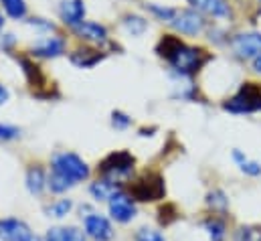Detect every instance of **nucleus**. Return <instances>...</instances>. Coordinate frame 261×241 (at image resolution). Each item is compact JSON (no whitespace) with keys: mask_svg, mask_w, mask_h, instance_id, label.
Wrapping results in <instances>:
<instances>
[{"mask_svg":"<svg viewBox=\"0 0 261 241\" xmlns=\"http://www.w3.org/2000/svg\"><path fill=\"white\" fill-rule=\"evenodd\" d=\"M158 53L164 59L170 61V65L174 69H178L180 73H195L200 69V65L206 61L204 53L200 49L187 47L180 39L176 37H164L158 45Z\"/></svg>","mask_w":261,"mask_h":241,"instance_id":"nucleus-1","label":"nucleus"},{"mask_svg":"<svg viewBox=\"0 0 261 241\" xmlns=\"http://www.w3.org/2000/svg\"><path fill=\"white\" fill-rule=\"evenodd\" d=\"M227 112L233 114H251L261 110V85L257 83H245L227 104H225Z\"/></svg>","mask_w":261,"mask_h":241,"instance_id":"nucleus-2","label":"nucleus"},{"mask_svg":"<svg viewBox=\"0 0 261 241\" xmlns=\"http://www.w3.org/2000/svg\"><path fill=\"white\" fill-rule=\"evenodd\" d=\"M51 164H53V173L63 175V177L69 179L73 184L85 181V179L89 177V168H87V164H85L77 154H73V152L55 154L53 160H51Z\"/></svg>","mask_w":261,"mask_h":241,"instance_id":"nucleus-3","label":"nucleus"},{"mask_svg":"<svg viewBox=\"0 0 261 241\" xmlns=\"http://www.w3.org/2000/svg\"><path fill=\"white\" fill-rule=\"evenodd\" d=\"M130 192L132 199L148 203V201L162 199L166 188H164V181H162V177L158 173H146V175H142L138 181L132 184Z\"/></svg>","mask_w":261,"mask_h":241,"instance_id":"nucleus-4","label":"nucleus"},{"mask_svg":"<svg viewBox=\"0 0 261 241\" xmlns=\"http://www.w3.org/2000/svg\"><path fill=\"white\" fill-rule=\"evenodd\" d=\"M99 173L103 179H110L114 182H120L122 179H128L134 173V156L128 152H114L108 158H103Z\"/></svg>","mask_w":261,"mask_h":241,"instance_id":"nucleus-5","label":"nucleus"},{"mask_svg":"<svg viewBox=\"0 0 261 241\" xmlns=\"http://www.w3.org/2000/svg\"><path fill=\"white\" fill-rule=\"evenodd\" d=\"M110 215L112 219H116L118 223H130L136 217V205L126 192L118 190L112 199H110Z\"/></svg>","mask_w":261,"mask_h":241,"instance_id":"nucleus-6","label":"nucleus"},{"mask_svg":"<svg viewBox=\"0 0 261 241\" xmlns=\"http://www.w3.org/2000/svg\"><path fill=\"white\" fill-rule=\"evenodd\" d=\"M83 225H85V233L93 241H110L114 237V229H112L110 219L99 215V213L85 215Z\"/></svg>","mask_w":261,"mask_h":241,"instance_id":"nucleus-7","label":"nucleus"},{"mask_svg":"<svg viewBox=\"0 0 261 241\" xmlns=\"http://www.w3.org/2000/svg\"><path fill=\"white\" fill-rule=\"evenodd\" d=\"M233 51L243 57V59H251V57H259L261 55V35L259 33H243L239 37L233 39Z\"/></svg>","mask_w":261,"mask_h":241,"instance_id":"nucleus-8","label":"nucleus"},{"mask_svg":"<svg viewBox=\"0 0 261 241\" xmlns=\"http://www.w3.org/2000/svg\"><path fill=\"white\" fill-rule=\"evenodd\" d=\"M33 237L31 227L20 219H0V241H27Z\"/></svg>","mask_w":261,"mask_h":241,"instance_id":"nucleus-9","label":"nucleus"},{"mask_svg":"<svg viewBox=\"0 0 261 241\" xmlns=\"http://www.w3.org/2000/svg\"><path fill=\"white\" fill-rule=\"evenodd\" d=\"M170 22H172V27H174L176 31H180V33H185V35H198V33L202 31V27H204L202 18H200L196 12H193V10L176 12Z\"/></svg>","mask_w":261,"mask_h":241,"instance_id":"nucleus-10","label":"nucleus"},{"mask_svg":"<svg viewBox=\"0 0 261 241\" xmlns=\"http://www.w3.org/2000/svg\"><path fill=\"white\" fill-rule=\"evenodd\" d=\"M75 35L81 37L83 41H89V43H95V45H103L108 43V31L97 25V22H91V20H83L79 22L77 27H73Z\"/></svg>","mask_w":261,"mask_h":241,"instance_id":"nucleus-11","label":"nucleus"},{"mask_svg":"<svg viewBox=\"0 0 261 241\" xmlns=\"http://www.w3.org/2000/svg\"><path fill=\"white\" fill-rule=\"evenodd\" d=\"M63 51H65V41L59 37H47L33 47V53L37 57H59Z\"/></svg>","mask_w":261,"mask_h":241,"instance_id":"nucleus-12","label":"nucleus"},{"mask_svg":"<svg viewBox=\"0 0 261 241\" xmlns=\"http://www.w3.org/2000/svg\"><path fill=\"white\" fill-rule=\"evenodd\" d=\"M83 16H85L83 0H65L61 4V18L65 20L67 25L77 27L79 22H83Z\"/></svg>","mask_w":261,"mask_h":241,"instance_id":"nucleus-13","label":"nucleus"},{"mask_svg":"<svg viewBox=\"0 0 261 241\" xmlns=\"http://www.w3.org/2000/svg\"><path fill=\"white\" fill-rule=\"evenodd\" d=\"M196 10L206 12L211 16H229L231 8L227 4V0H189Z\"/></svg>","mask_w":261,"mask_h":241,"instance_id":"nucleus-14","label":"nucleus"},{"mask_svg":"<svg viewBox=\"0 0 261 241\" xmlns=\"http://www.w3.org/2000/svg\"><path fill=\"white\" fill-rule=\"evenodd\" d=\"M118 190H120V184L110 181V179H99V181L93 182L91 188H89V192H91V197L95 201H110Z\"/></svg>","mask_w":261,"mask_h":241,"instance_id":"nucleus-15","label":"nucleus"},{"mask_svg":"<svg viewBox=\"0 0 261 241\" xmlns=\"http://www.w3.org/2000/svg\"><path fill=\"white\" fill-rule=\"evenodd\" d=\"M47 186V179L41 166H31L27 171V188L31 195H41L43 188Z\"/></svg>","mask_w":261,"mask_h":241,"instance_id":"nucleus-16","label":"nucleus"},{"mask_svg":"<svg viewBox=\"0 0 261 241\" xmlns=\"http://www.w3.org/2000/svg\"><path fill=\"white\" fill-rule=\"evenodd\" d=\"M103 59V55H99L97 51H89V49H79L71 55V63L81 67V69H87V67H93L95 63Z\"/></svg>","mask_w":261,"mask_h":241,"instance_id":"nucleus-17","label":"nucleus"},{"mask_svg":"<svg viewBox=\"0 0 261 241\" xmlns=\"http://www.w3.org/2000/svg\"><path fill=\"white\" fill-rule=\"evenodd\" d=\"M204 229H206L211 241H225V231H227V227H225V223H223L221 219H217V217L206 219V221H204Z\"/></svg>","mask_w":261,"mask_h":241,"instance_id":"nucleus-18","label":"nucleus"},{"mask_svg":"<svg viewBox=\"0 0 261 241\" xmlns=\"http://www.w3.org/2000/svg\"><path fill=\"white\" fill-rule=\"evenodd\" d=\"M233 158L237 160V164H239V168L245 173V175H251V177H259L261 175V166L257 162H253V160H249V158H245L239 150H235L233 152Z\"/></svg>","mask_w":261,"mask_h":241,"instance_id":"nucleus-19","label":"nucleus"},{"mask_svg":"<svg viewBox=\"0 0 261 241\" xmlns=\"http://www.w3.org/2000/svg\"><path fill=\"white\" fill-rule=\"evenodd\" d=\"M47 186L53 190V192H65V190H69L71 186H75L73 182L69 181V179H65L63 175H59V173H51V177L47 179Z\"/></svg>","mask_w":261,"mask_h":241,"instance_id":"nucleus-20","label":"nucleus"},{"mask_svg":"<svg viewBox=\"0 0 261 241\" xmlns=\"http://www.w3.org/2000/svg\"><path fill=\"white\" fill-rule=\"evenodd\" d=\"M0 2L12 18H22L27 14V2L24 0H0Z\"/></svg>","mask_w":261,"mask_h":241,"instance_id":"nucleus-21","label":"nucleus"},{"mask_svg":"<svg viewBox=\"0 0 261 241\" xmlns=\"http://www.w3.org/2000/svg\"><path fill=\"white\" fill-rule=\"evenodd\" d=\"M206 203H208V207H211L213 211H225L227 205H229V201H227V197H225L223 190H213V192H208Z\"/></svg>","mask_w":261,"mask_h":241,"instance_id":"nucleus-22","label":"nucleus"},{"mask_svg":"<svg viewBox=\"0 0 261 241\" xmlns=\"http://www.w3.org/2000/svg\"><path fill=\"white\" fill-rule=\"evenodd\" d=\"M71 209H73V203H71L69 199H61V201L53 203V205L47 209V213H49L51 217H57V219H61V217L69 215V211H71Z\"/></svg>","mask_w":261,"mask_h":241,"instance_id":"nucleus-23","label":"nucleus"},{"mask_svg":"<svg viewBox=\"0 0 261 241\" xmlns=\"http://www.w3.org/2000/svg\"><path fill=\"white\" fill-rule=\"evenodd\" d=\"M18 61H20V65L24 67V73H27L29 81H31L33 85H41V83H43V75H41L39 67H37V65H33L29 59H18Z\"/></svg>","mask_w":261,"mask_h":241,"instance_id":"nucleus-24","label":"nucleus"},{"mask_svg":"<svg viewBox=\"0 0 261 241\" xmlns=\"http://www.w3.org/2000/svg\"><path fill=\"white\" fill-rule=\"evenodd\" d=\"M124 25H126V29L130 31L132 35H142V33L146 31V20H144V18H140V16H136V14L126 16Z\"/></svg>","mask_w":261,"mask_h":241,"instance_id":"nucleus-25","label":"nucleus"},{"mask_svg":"<svg viewBox=\"0 0 261 241\" xmlns=\"http://www.w3.org/2000/svg\"><path fill=\"white\" fill-rule=\"evenodd\" d=\"M235 241H261L259 227H241L235 233Z\"/></svg>","mask_w":261,"mask_h":241,"instance_id":"nucleus-26","label":"nucleus"},{"mask_svg":"<svg viewBox=\"0 0 261 241\" xmlns=\"http://www.w3.org/2000/svg\"><path fill=\"white\" fill-rule=\"evenodd\" d=\"M136 241H166L158 231L154 229H140L136 233Z\"/></svg>","mask_w":261,"mask_h":241,"instance_id":"nucleus-27","label":"nucleus"},{"mask_svg":"<svg viewBox=\"0 0 261 241\" xmlns=\"http://www.w3.org/2000/svg\"><path fill=\"white\" fill-rule=\"evenodd\" d=\"M20 134V130L16 126H8V124H0V140H14Z\"/></svg>","mask_w":261,"mask_h":241,"instance_id":"nucleus-28","label":"nucleus"},{"mask_svg":"<svg viewBox=\"0 0 261 241\" xmlns=\"http://www.w3.org/2000/svg\"><path fill=\"white\" fill-rule=\"evenodd\" d=\"M150 10H152L154 14H158L162 20H172L174 14H176L172 8H160V6H156V4H150Z\"/></svg>","mask_w":261,"mask_h":241,"instance_id":"nucleus-29","label":"nucleus"},{"mask_svg":"<svg viewBox=\"0 0 261 241\" xmlns=\"http://www.w3.org/2000/svg\"><path fill=\"white\" fill-rule=\"evenodd\" d=\"M45 241H65V227H51L45 235Z\"/></svg>","mask_w":261,"mask_h":241,"instance_id":"nucleus-30","label":"nucleus"},{"mask_svg":"<svg viewBox=\"0 0 261 241\" xmlns=\"http://www.w3.org/2000/svg\"><path fill=\"white\" fill-rule=\"evenodd\" d=\"M114 120H112V124L116 126V128H120V130H124V128H128L132 124V120L126 116V114H122V112H114V116H112Z\"/></svg>","mask_w":261,"mask_h":241,"instance_id":"nucleus-31","label":"nucleus"},{"mask_svg":"<svg viewBox=\"0 0 261 241\" xmlns=\"http://www.w3.org/2000/svg\"><path fill=\"white\" fill-rule=\"evenodd\" d=\"M65 241H85V235L77 227H65Z\"/></svg>","mask_w":261,"mask_h":241,"instance_id":"nucleus-32","label":"nucleus"},{"mask_svg":"<svg viewBox=\"0 0 261 241\" xmlns=\"http://www.w3.org/2000/svg\"><path fill=\"white\" fill-rule=\"evenodd\" d=\"M8 98H10L8 89H6V87L0 83V106H2V104H6V102H8Z\"/></svg>","mask_w":261,"mask_h":241,"instance_id":"nucleus-33","label":"nucleus"},{"mask_svg":"<svg viewBox=\"0 0 261 241\" xmlns=\"http://www.w3.org/2000/svg\"><path fill=\"white\" fill-rule=\"evenodd\" d=\"M253 67H255V71H261V55H259V57H255V61H253Z\"/></svg>","mask_w":261,"mask_h":241,"instance_id":"nucleus-34","label":"nucleus"},{"mask_svg":"<svg viewBox=\"0 0 261 241\" xmlns=\"http://www.w3.org/2000/svg\"><path fill=\"white\" fill-rule=\"evenodd\" d=\"M27 241H45V239H41V237H37V235H33V237H29Z\"/></svg>","mask_w":261,"mask_h":241,"instance_id":"nucleus-35","label":"nucleus"},{"mask_svg":"<svg viewBox=\"0 0 261 241\" xmlns=\"http://www.w3.org/2000/svg\"><path fill=\"white\" fill-rule=\"evenodd\" d=\"M2 25H4V18H2V14H0V29H2Z\"/></svg>","mask_w":261,"mask_h":241,"instance_id":"nucleus-36","label":"nucleus"}]
</instances>
